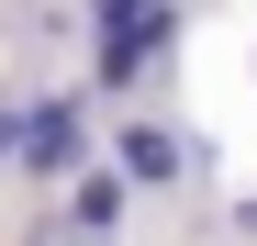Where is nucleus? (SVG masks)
Masks as SVG:
<instances>
[{"label":"nucleus","mask_w":257,"mask_h":246,"mask_svg":"<svg viewBox=\"0 0 257 246\" xmlns=\"http://www.w3.org/2000/svg\"><path fill=\"white\" fill-rule=\"evenodd\" d=\"M168 23H179V0H101V90H135Z\"/></svg>","instance_id":"f257e3e1"},{"label":"nucleus","mask_w":257,"mask_h":246,"mask_svg":"<svg viewBox=\"0 0 257 246\" xmlns=\"http://www.w3.org/2000/svg\"><path fill=\"white\" fill-rule=\"evenodd\" d=\"M112 168L135 179V190H168V179H190L201 157H190L179 135H168V123H123V135H112Z\"/></svg>","instance_id":"f03ea898"},{"label":"nucleus","mask_w":257,"mask_h":246,"mask_svg":"<svg viewBox=\"0 0 257 246\" xmlns=\"http://www.w3.org/2000/svg\"><path fill=\"white\" fill-rule=\"evenodd\" d=\"M78 146H90V135H78V112H67V101H45V112H23V168H34V179H56V168H78Z\"/></svg>","instance_id":"7ed1b4c3"},{"label":"nucleus","mask_w":257,"mask_h":246,"mask_svg":"<svg viewBox=\"0 0 257 246\" xmlns=\"http://www.w3.org/2000/svg\"><path fill=\"white\" fill-rule=\"evenodd\" d=\"M123 190H135L123 168H78V190H67V235H112V224H123Z\"/></svg>","instance_id":"20e7f679"},{"label":"nucleus","mask_w":257,"mask_h":246,"mask_svg":"<svg viewBox=\"0 0 257 246\" xmlns=\"http://www.w3.org/2000/svg\"><path fill=\"white\" fill-rule=\"evenodd\" d=\"M12 146H23V123H12V112H0V157H12Z\"/></svg>","instance_id":"39448f33"},{"label":"nucleus","mask_w":257,"mask_h":246,"mask_svg":"<svg viewBox=\"0 0 257 246\" xmlns=\"http://www.w3.org/2000/svg\"><path fill=\"white\" fill-rule=\"evenodd\" d=\"M246 224H257V201H246Z\"/></svg>","instance_id":"423d86ee"}]
</instances>
